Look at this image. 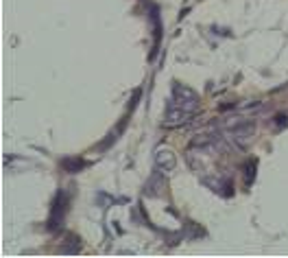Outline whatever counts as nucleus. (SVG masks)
<instances>
[{
    "label": "nucleus",
    "mask_w": 288,
    "mask_h": 258,
    "mask_svg": "<svg viewBox=\"0 0 288 258\" xmlns=\"http://www.w3.org/2000/svg\"><path fill=\"white\" fill-rule=\"evenodd\" d=\"M170 101L175 103V105L184 107L186 112H192L195 114L199 109V96L195 90H190V87L181 86V84H175V98H170Z\"/></svg>",
    "instance_id": "f257e3e1"
},
{
    "label": "nucleus",
    "mask_w": 288,
    "mask_h": 258,
    "mask_svg": "<svg viewBox=\"0 0 288 258\" xmlns=\"http://www.w3.org/2000/svg\"><path fill=\"white\" fill-rule=\"evenodd\" d=\"M192 116H195L192 112H186L184 107L175 105V103L170 101L168 112H166V118H164V127H181V125H188Z\"/></svg>",
    "instance_id": "f03ea898"
},
{
    "label": "nucleus",
    "mask_w": 288,
    "mask_h": 258,
    "mask_svg": "<svg viewBox=\"0 0 288 258\" xmlns=\"http://www.w3.org/2000/svg\"><path fill=\"white\" fill-rule=\"evenodd\" d=\"M153 160H155L157 171H162V173H170L177 167V158H175V153L170 151L168 147H157V149H155Z\"/></svg>",
    "instance_id": "7ed1b4c3"
},
{
    "label": "nucleus",
    "mask_w": 288,
    "mask_h": 258,
    "mask_svg": "<svg viewBox=\"0 0 288 258\" xmlns=\"http://www.w3.org/2000/svg\"><path fill=\"white\" fill-rule=\"evenodd\" d=\"M253 134H256V127H253V125H240V127H236L231 131V140H234L240 149H247L253 140Z\"/></svg>",
    "instance_id": "20e7f679"
},
{
    "label": "nucleus",
    "mask_w": 288,
    "mask_h": 258,
    "mask_svg": "<svg viewBox=\"0 0 288 258\" xmlns=\"http://www.w3.org/2000/svg\"><path fill=\"white\" fill-rule=\"evenodd\" d=\"M164 190H166V179H164L162 171H157L146 182V188H144V193H146L148 197H159V195H164Z\"/></svg>",
    "instance_id": "39448f33"
},
{
    "label": "nucleus",
    "mask_w": 288,
    "mask_h": 258,
    "mask_svg": "<svg viewBox=\"0 0 288 258\" xmlns=\"http://www.w3.org/2000/svg\"><path fill=\"white\" fill-rule=\"evenodd\" d=\"M216 138H218L216 134H199L192 138V147H208V145H212Z\"/></svg>",
    "instance_id": "423d86ee"
},
{
    "label": "nucleus",
    "mask_w": 288,
    "mask_h": 258,
    "mask_svg": "<svg viewBox=\"0 0 288 258\" xmlns=\"http://www.w3.org/2000/svg\"><path fill=\"white\" fill-rule=\"evenodd\" d=\"M64 167L68 169L70 173H76V171H79V169L83 167V162H79V160H66V162H64Z\"/></svg>",
    "instance_id": "0eeeda50"
},
{
    "label": "nucleus",
    "mask_w": 288,
    "mask_h": 258,
    "mask_svg": "<svg viewBox=\"0 0 288 258\" xmlns=\"http://www.w3.org/2000/svg\"><path fill=\"white\" fill-rule=\"evenodd\" d=\"M253 169H256V164H251V167H247V177L253 179Z\"/></svg>",
    "instance_id": "6e6552de"
}]
</instances>
